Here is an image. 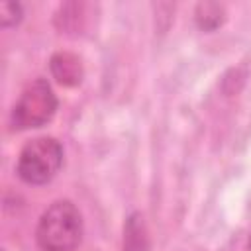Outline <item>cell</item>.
<instances>
[{"mask_svg": "<svg viewBox=\"0 0 251 251\" xmlns=\"http://www.w3.org/2000/svg\"><path fill=\"white\" fill-rule=\"evenodd\" d=\"M57 106L59 100L51 84L45 78H35L24 88V92L16 100L10 114V126L16 131L41 127L53 120Z\"/></svg>", "mask_w": 251, "mask_h": 251, "instance_id": "obj_3", "label": "cell"}, {"mask_svg": "<svg viewBox=\"0 0 251 251\" xmlns=\"http://www.w3.org/2000/svg\"><path fill=\"white\" fill-rule=\"evenodd\" d=\"M224 16H226V10L218 2H200L194 10L196 25L204 31H214L216 27H220L224 24Z\"/></svg>", "mask_w": 251, "mask_h": 251, "instance_id": "obj_6", "label": "cell"}, {"mask_svg": "<svg viewBox=\"0 0 251 251\" xmlns=\"http://www.w3.org/2000/svg\"><path fill=\"white\" fill-rule=\"evenodd\" d=\"M24 10L18 2H2L0 4V25L2 27H14L22 22Z\"/></svg>", "mask_w": 251, "mask_h": 251, "instance_id": "obj_7", "label": "cell"}, {"mask_svg": "<svg viewBox=\"0 0 251 251\" xmlns=\"http://www.w3.org/2000/svg\"><path fill=\"white\" fill-rule=\"evenodd\" d=\"M247 249L251 251V237H249V243H247Z\"/></svg>", "mask_w": 251, "mask_h": 251, "instance_id": "obj_8", "label": "cell"}, {"mask_svg": "<svg viewBox=\"0 0 251 251\" xmlns=\"http://www.w3.org/2000/svg\"><path fill=\"white\" fill-rule=\"evenodd\" d=\"M49 69H51L53 78L63 86H76L82 82V76H84L80 59L69 51L55 53L49 61Z\"/></svg>", "mask_w": 251, "mask_h": 251, "instance_id": "obj_4", "label": "cell"}, {"mask_svg": "<svg viewBox=\"0 0 251 251\" xmlns=\"http://www.w3.org/2000/svg\"><path fill=\"white\" fill-rule=\"evenodd\" d=\"M82 216L71 200H55L35 227V241L41 251H75L82 241Z\"/></svg>", "mask_w": 251, "mask_h": 251, "instance_id": "obj_1", "label": "cell"}, {"mask_svg": "<svg viewBox=\"0 0 251 251\" xmlns=\"http://www.w3.org/2000/svg\"><path fill=\"white\" fill-rule=\"evenodd\" d=\"M63 167V145L55 137H35L29 139L16 163L18 176L31 186H43L51 182Z\"/></svg>", "mask_w": 251, "mask_h": 251, "instance_id": "obj_2", "label": "cell"}, {"mask_svg": "<svg viewBox=\"0 0 251 251\" xmlns=\"http://www.w3.org/2000/svg\"><path fill=\"white\" fill-rule=\"evenodd\" d=\"M122 251H149V237L143 216L133 212L124 224V245Z\"/></svg>", "mask_w": 251, "mask_h": 251, "instance_id": "obj_5", "label": "cell"}]
</instances>
